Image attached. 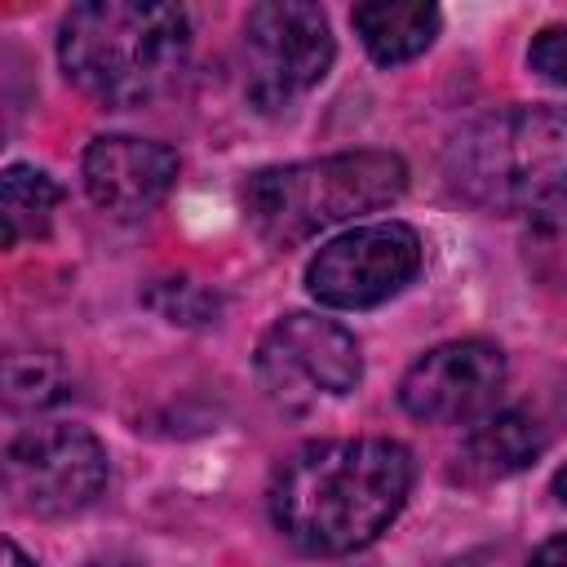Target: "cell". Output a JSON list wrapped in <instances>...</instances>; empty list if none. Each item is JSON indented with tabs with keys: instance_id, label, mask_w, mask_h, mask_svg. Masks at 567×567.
Listing matches in <instances>:
<instances>
[{
	"instance_id": "1",
	"label": "cell",
	"mask_w": 567,
	"mask_h": 567,
	"mask_svg": "<svg viewBox=\"0 0 567 567\" xmlns=\"http://www.w3.org/2000/svg\"><path fill=\"white\" fill-rule=\"evenodd\" d=\"M412 492V452L399 439H310L292 447L266 487L270 523L288 545L337 558L372 545Z\"/></svg>"
},
{
	"instance_id": "5",
	"label": "cell",
	"mask_w": 567,
	"mask_h": 567,
	"mask_svg": "<svg viewBox=\"0 0 567 567\" xmlns=\"http://www.w3.org/2000/svg\"><path fill=\"white\" fill-rule=\"evenodd\" d=\"M239 53H244V97L261 115H279L332 71L337 40L319 4L266 0L244 13Z\"/></svg>"
},
{
	"instance_id": "9",
	"label": "cell",
	"mask_w": 567,
	"mask_h": 567,
	"mask_svg": "<svg viewBox=\"0 0 567 567\" xmlns=\"http://www.w3.org/2000/svg\"><path fill=\"white\" fill-rule=\"evenodd\" d=\"M505 385V354L483 337H461L425 350L399 381V403L416 421H474Z\"/></svg>"
},
{
	"instance_id": "18",
	"label": "cell",
	"mask_w": 567,
	"mask_h": 567,
	"mask_svg": "<svg viewBox=\"0 0 567 567\" xmlns=\"http://www.w3.org/2000/svg\"><path fill=\"white\" fill-rule=\"evenodd\" d=\"M527 567H567V532L554 536V540H545V545L527 558Z\"/></svg>"
},
{
	"instance_id": "15",
	"label": "cell",
	"mask_w": 567,
	"mask_h": 567,
	"mask_svg": "<svg viewBox=\"0 0 567 567\" xmlns=\"http://www.w3.org/2000/svg\"><path fill=\"white\" fill-rule=\"evenodd\" d=\"M523 248H527V270L536 279H545L554 288H567V199L536 213Z\"/></svg>"
},
{
	"instance_id": "16",
	"label": "cell",
	"mask_w": 567,
	"mask_h": 567,
	"mask_svg": "<svg viewBox=\"0 0 567 567\" xmlns=\"http://www.w3.org/2000/svg\"><path fill=\"white\" fill-rule=\"evenodd\" d=\"M155 297H173V301H155V310L168 319V323H204L208 315H217V297L195 288L190 279H164L155 288Z\"/></svg>"
},
{
	"instance_id": "2",
	"label": "cell",
	"mask_w": 567,
	"mask_h": 567,
	"mask_svg": "<svg viewBox=\"0 0 567 567\" xmlns=\"http://www.w3.org/2000/svg\"><path fill=\"white\" fill-rule=\"evenodd\" d=\"M439 168L447 190L478 213H545L567 199V106L483 111L443 142Z\"/></svg>"
},
{
	"instance_id": "20",
	"label": "cell",
	"mask_w": 567,
	"mask_h": 567,
	"mask_svg": "<svg viewBox=\"0 0 567 567\" xmlns=\"http://www.w3.org/2000/svg\"><path fill=\"white\" fill-rule=\"evenodd\" d=\"M554 496L567 505V465H558V474H554Z\"/></svg>"
},
{
	"instance_id": "4",
	"label": "cell",
	"mask_w": 567,
	"mask_h": 567,
	"mask_svg": "<svg viewBox=\"0 0 567 567\" xmlns=\"http://www.w3.org/2000/svg\"><path fill=\"white\" fill-rule=\"evenodd\" d=\"M408 190V164L394 151H341L297 164L257 168L239 186L248 226L275 248L315 239L359 213L390 208Z\"/></svg>"
},
{
	"instance_id": "10",
	"label": "cell",
	"mask_w": 567,
	"mask_h": 567,
	"mask_svg": "<svg viewBox=\"0 0 567 567\" xmlns=\"http://www.w3.org/2000/svg\"><path fill=\"white\" fill-rule=\"evenodd\" d=\"M177 151L164 142H146V137H128V133H106L93 137L84 159H80V177L89 199L111 213V217H146L151 208L164 204V195L177 182Z\"/></svg>"
},
{
	"instance_id": "6",
	"label": "cell",
	"mask_w": 567,
	"mask_h": 567,
	"mask_svg": "<svg viewBox=\"0 0 567 567\" xmlns=\"http://www.w3.org/2000/svg\"><path fill=\"white\" fill-rule=\"evenodd\" d=\"M257 385L284 412H306L319 399H341L363 377V354L350 328L337 319L292 310L266 328L252 354Z\"/></svg>"
},
{
	"instance_id": "13",
	"label": "cell",
	"mask_w": 567,
	"mask_h": 567,
	"mask_svg": "<svg viewBox=\"0 0 567 567\" xmlns=\"http://www.w3.org/2000/svg\"><path fill=\"white\" fill-rule=\"evenodd\" d=\"M58 199H62V186L44 168H35V164H9L0 173L4 248H18L22 239H44Z\"/></svg>"
},
{
	"instance_id": "3",
	"label": "cell",
	"mask_w": 567,
	"mask_h": 567,
	"mask_svg": "<svg viewBox=\"0 0 567 567\" xmlns=\"http://www.w3.org/2000/svg\"><path fill=\"white\" fill-rule=\"evenodd\" d=\"M62 75L102 106L164 97L190 62V13L182 4L84 0L58 27Z\"/></svg>"
},
{
	"instance_id": "11",
	"label": "cell",
	"mask_w": 567,
	"mask_h": 567,
	"mask_svg": "<svg viewBox=\"0 0 567 567\" xmlns=\"http://www.w3.org/2000/svg\"><path fill=\"white\" fill-rule=\"evenodd\" d=\"M540 452H545V430L527 412H514V408L509 412H492V416H483L461 439L452 478L456 483H470V487L501 483V478L527 470Z\"/></svg>"
},
{
	"instance_id": "7",
	"label": "cell",
	"mask_w": 567,
	"mask_h": 567,
	"mask_svg": "<svg viewBox=\"0 0 567 567\" xmlns=\"http://www.w3.org/2000/svg\"><path fill=\"white\" fill-rule=\"evenodd\" d=\"M4 496L35 518L89 509L106 487V447L84 425H35L4 447Z\"/></svg>"
},
{
	"instance_id": "17",
	"label": "cell",
	"mask_w": 567,
	"mask_h": 567,
	"mask_svg": "<svg viewBox=\"0 0 567 567\" xmlns=\"http://www.w3.org/2000/svg\"><path fill=\"white\" fill-rule=\"evenodd\" d=\"M527 66L536 75H545L549 84H563L567 89V22H549V27H540L532 35Z\"/></svg>"
},
{
	"instance_id": "14",
	"label": "cell",
	"mask_w": 567,
	"mask_h": 567,
	"mask_svg": "<svg viewBox=\"0 0 567 567\" xmlns=\"http://www.w3.org/2000/svg\"><path fill=\"white\" fill-rule=\"evenodd\" d=\"M71 394V377L53 350H9L4 354V399L9 408H53Z\"/></svg>"
},
{
	"instance_id": "12",
	"label": "cell",
	"mask_w": 567,
	"mask_h": 567,
	"mask_svg": "<svg viewBox=\"0 0 567 567\" xmlns=\"http://www.w3.org/2000/svg\"><path fill=\"white\" fill-rule=\"evenodd\" d=\"M350 27L377 66H403L434 44L443 13L425 0H372L350 9Z\"/></svg>"
},
{
	"instance_id": "19",
	"label": "cell",
	"mask_w": 567,
	"mask_h": 567,
	"mask_svg": "<svg viewBox=\"0 0 567 567\" xmlns=\"http://www.w3.org/2000/svg\"><path fill=\"white\" fill-rule=\"evenodd\" d=\"M4 554H9V567H35V563H31V558H27V554H22V549H18L13 540L4 545Z\"/></svg>"
},
{
	"instance_id": "8",
	"label": "cell",
	"mask_w": 567,
	"mask_h": 567,
	"mask_svg": "<svg viewBox=\"0 0 567 567\" xmlns=\"http://www.w3.org/2000/svg\"><path fill=\"white\" fill-rule=\"evenodd\" d=\"M421 261L425 244L408 221H372L328 239L306 266V288L328 310H368L399 297Z\"/></svg>"
}]
</instances>
